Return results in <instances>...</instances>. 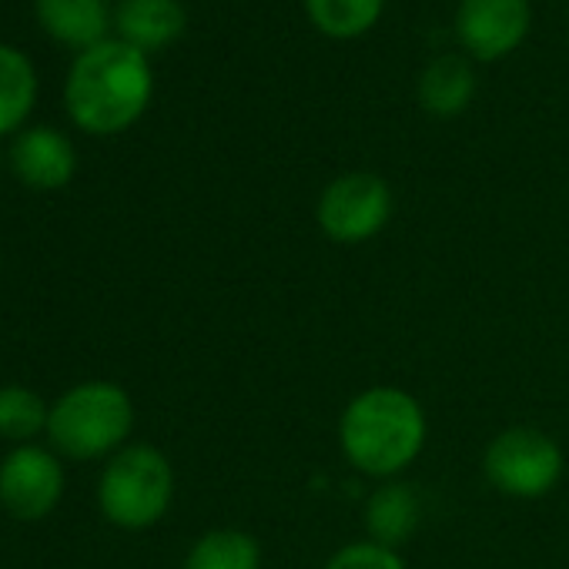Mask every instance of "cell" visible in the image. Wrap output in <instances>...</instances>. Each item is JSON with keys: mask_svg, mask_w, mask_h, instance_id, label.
Here are the masks:
<instances>
[{"mask_svg": "<svg viewBox=\"0 0 569 569\" xmlns=\"http://www.w3.org/2000/svg\"><path fill=\"white\" fill-rule=\"evenodd\" d=\"M429 419L422 402L399 386H372L349 399L339 416V449L362 476L396 479L426 449Z\"/></svg>", "mask_w": 569, "mask_h": 569, "instance_id": "6da1fadb", "label": "cell"}, {"mask_svg": "<svg viewBox=\"0 0 569 569\" xmlns=\"http://www.w3.org/2000/svg\"><path fill=\"white\" fill-rule=\"evenodd\" d=\"M148 54L124 41H101L74 61L68 74V111L88 134H118L131 128L151 101Z\"/></svg>", "mask_w": 569, "mask_h": 569, "instance_id": "7a4b0ae2", "label": "cell"}, {"mask_svg": "<svg viewBox=\"0 0 569 569\" xmlns=\"http://www.w3.org/2000/svg\"><path fill=\"white\" fill-rule=\"evenodd\" d=\"M134 429L131 396L114 382H81L51 406L48 439L58 456L88 462L124 449Z\"/></svg>", "mask_w": 569, "mask_h": 569, "instance_id": "3957f363", "label": "cell"}, {"mask_svg": "<svg viewBox=\"0 0 569 569\" xmlns=\"http://www.w3.org/2000/svg\"><path fill=\"white\" fill-rule=\"evenodd\" d=\"M174 499V469L154 446H124L101 472V512L121 529L154 526Z\"/></svg>", "mask_w": 569, "mask_h": 569, "instance_id": "277c9868", "label": "cell"}, {"mask_svg": "<svg viewBox=\"0 0 569 569\" xmlns=\"http://www.w3.org/2000/svg\"><path fill=\"white\" fill-rule=\"evenodd\" d=\"M482 472L489 486L509 499H542L559 486L566 456L549 432L536 426H509L489 439Z\"/></svg>", "mask_w": 569, "mask_h": 569, "instance_id": "5b68a950", "label": "cell"}, {"mask_svg": "<svg viewBox=\"0 0 569 569\" xmlns=\"http://www.w3.org/2000/svg\"><path fill=\"white\" fill-rule=\"evenodd\" d=\"M392 188L372 171H349L326 184L316 204L322 234L336 244H366L392 218Z\"/></svg>", "mask_w": 569, "mask_h": 569, "instance_id": "8992f818", "label": "cell"}, {"mask_svg": "<svg viewBox=\"0 0 569 569\" xmlns=\"http://www.w3.org/2000/svg\"><path fill=\"white\" fill-rule=\"evenodd\" d=\"M64 496V466L51 449L18 446L0 462V502L18 519H44Z\"/></svg>", "mask_w": 569, "mask_h": 569, "instance_id": "52a82bcc", "label": "cell"}, {"mask_svg": "<svg viewBox=\"0 0 569 569\" xmlns=\"http://www.w3.org/2000/svg\"><path fill=\"white\" fill-rule=\"evenodd\" d=\"M529 31V0H459L456 34L479 61H499Z\"/></svg>", "mask_w": 569, "mask_h": 569, "instance_id": "ba28073f", "label": "cell"}, {"mask_svg": "<svg viewBox=\"0 0 569 569\" xmlns=\"http://www.w3.org/2000/svg\"><path fill=\"white\" fill-rule=\"evenodd\" d=\"M74 148L71 141L54 131V128H31L24 134H18L14 148H11V168L14 174L38 191H54L64 188L74 174Z\"/></svg>", "mask_w": 569, "mask_h": 569, "instance_id": "9c48e42d", "label": "cell"}, {"mask_svg": "<svg viewBox=\"0 0 569 569\" xmlns=\"http://www.w3.org/2000/svg\"><path fill=\"white\" fill-rule=\"evenodd\" d=\"M41 28L68 48H94L108 41L111 8L108 0H34Z\"/></svg>", "mask_w": 569, "mask_h": 569, "instance_id": "30bf717a", "label": "cell"}, {"mask_svg": "<svg viewBox=\"0 0 569 569\" xmlns=\"http://www.w3.org/2000/svg\"><path fill=\"white\" fill-rule=\"evenodd\" d=\"M419 522H422V499L409 482L389 479L366 502V532L382 546L399 549L416 536Z\"/></svg>", "mask_w": 569, "mask_h": 569, "instance_id": "8fae6325", "label": "cell"}, {"mask_svg": "<svg viewBox=\"0 0 569 569\" xmlns=\"http://www.w3.org/2000/svg\"><path fill=\"white\" fill-rule=\"evenodd\" d=\"M184 8L178 0H121L114 24L121 41L138 51H161L184 31Z\"/></svg>", "mask_w": 569, "mask_h": 569, "instance_id": "7c38bea8", "label": "cell"}, {"mask_svg": "<svg viewBox=\"0 0 569 569\" xmlns=\"http://www.w3.org/2000/svg\"><path fill=\"white\" fill-rule=\"evenodd\" d=\"M476 94V74L466 58L442 54L419 78V101L436 118H456Z\"/></svg>", "mask_w": 569, "mask_h": 569, "instance_id": "4fadbf2b", "label": "cell"}, {"mask_svg": "<svg viewBox=\"0 0 569 569\" xmlns=\"http://www.w3.org/2000/svg\"><path fill=\"white\" fill-rule=\"evenodd\" d=\"M184 569H261V546L244 529H208L188 549Z\"/></svg>", "mask_w": 569, "mask_h": 569, "instance_id": "5bb4252c", "label": "cell"}, {"mask_svg": "<svg viewBox=\"0 0 569 569\" xmlns=\"http://www.w3.org/2000/svg\"><path fill=\"white\" fill-rule=\"evenodd\" d=\"M34 94H38V78L31 61L0 44V134H11L18 124H24V118L34 108Z\"/></svg>", "mask_w": 569, "mask_h": 569, "instance_id": "9a60e30c", "label": "cell"}, {"mask_svg": "<svg viewBox=\"0 0 569 569\" xmlns=\"http://www.w3.org/2000/svg\"><path fill=\"white\" fill-rule=\"evenodd\" d=\"M386 8V0H306L309 21L336 41L366 34Z\"/></svg>", "mask_w": 569, "mask_h": 569, "instance_id": "2e32d148", "label": "cell"}, {"mask_svg": "<svg viewBox=\"0 0 569 569\" xmlns=\"http://www.w3.org/2000/svg\"><path fill=\"white\" fill-rule=\"evenodd\" d=\"M51 409L34 389L24 386H4L0 389V436L31 446L41 432H48Z\"/></svg>", "mask_w": 569, "mask_h": 569, "instance_id": "e0dca14e", "label": "cell"}, {"mask_svg": "<svg viewBox=\"0 0 569 569\" xmlns=\"http://www.w3.org/2000/svg\"><path fill=\"white\" fill-rule=\"evenodd\" d=\"M322 569H409V566L399 549L382 546L376 539H356L336 549Z\"/></svg>", "mask_w": 569, "mask_h": 569, "instance_id": "ac0fdd59", "label": "cell"}]
</instances>
